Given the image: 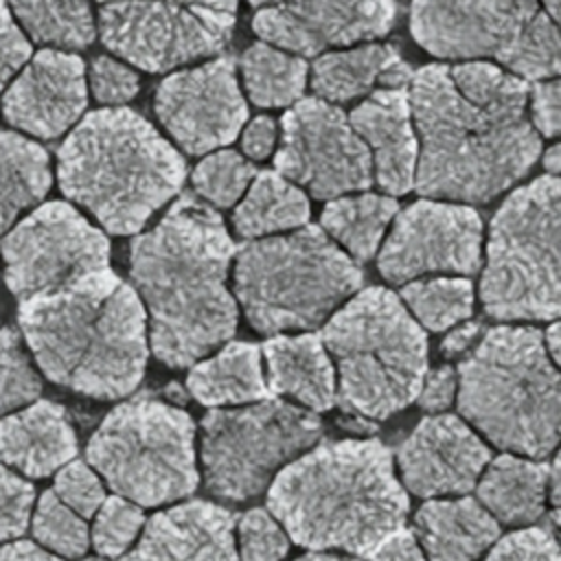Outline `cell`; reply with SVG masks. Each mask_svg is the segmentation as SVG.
<instances>
[{
	"label": "cell",
	"mask_w": 561,
	"mask_h": 561,
	"mask_svg": "<svg viewBox=\"0 0 561 561\" xmlns=\"http://www.w3.org/2000/svg\"><path fill=\"white\" fill-rule=\"evenodd\" d=\"M81 561H107V557H101V554L99 557H83Z\"/></svg>",
	"instance_id": "6f0895ef"
},
{
	"label": "cell",
	"mask_w": 561,
	"mask_h": 561,
	"mask_svg": "<svg viewBox=\"0 0 561 561\" xmlns=\"http://www.w3.org/2000/svg\"><path fill=\"white\" fill-rule=\"evenodd\" d=\"M456 392H458V370H454L451 366H438L425 375L416 401L425 412L440 414L454 403Z\"/></svg>",
	"instance_id": "bcb514c9"
},
{
	"label": "cell",
	"mask_w": 561,
	"mask_h": 561,
	"mask_svg": "<svg viewBox=\"0 0 561 561\" xmlns=\"http://www.w3.org/2000/svg\"><path fill=\"white\" fill-rule=\"evenodd\" d=\"M267 508L294 543L368 559L405 526L410 500L390 447L346 438L322 440L285 465L267 489Z\"/></svg>",
	"instance_id": "277c9868"
},
{
	"label": "cell",
	"mask_w": 561,
	"mask_h": 561,
	"mask_svg": "<svg viewBox=\"0 0 561 561\" xmlns=\"http://www.w3.org/2000/svg\"><path fill=\"white\" fill-rule=\"evenodd\" d=\"M458 412L500 449L550 456L561 443V368L541 331L489 329L458 364Z\"/></svg>",
	"instance_id": "8992f818"
},
{
	"label": "cell",
	"mask_w": 561,
	"mask_h": 561,
	"mask_svg": "<svg viewBox=\"0 0 561 561\" xmlns=\"http://www.w3.org/2000/svg\"><path fill=\"white\" fill-rule=\"evenodd\" d=\"M274 167L316 199H335L373 186V156L348 114L318 96L294 103L280 121Z\"/></svg>",
	"instance_id": "9a60e30c"
},
{
	"label": "cell",
	"mask_w": 561,
	"mask_h": 561,
	"mask_svg": "<svg viewBox=\"0 0 561 561\" xmlns=\"http://www.w3.org/2000/svg\"><path fill=\"white\" fill-rule=\"evenodd\" d=\"M307 195L278 171H261L234 208V232L248 241L296 230L309 221Z\"/></svg>",
	"instance_id": "83f0119b"
},
{
	"label": "cell",
	"mask_w": 561,
	"mask_h": 561,
	"mask_svg": "<svg viewBox=\"0 0 561 561\" xmlns=\"http://www.w3.org/2000/svg\"><path fill=\"white\" fill-rule=\"evenodd\" d=\"M61 193L112 234H136L186 180L180 151L138 112L85 114L57 149Z\"/></svg>",
	"instance_id": "5b68a950"
},
{
	"label": "cell",
	"mask_w": 561,
	"mask_h": 561,
	"mask_svg": "<svg viewBox=\"0 0 561 561\" xmlns=\"http://www.w3.org/2000/svg\"><path fill=\"white\" fill-rule=\"evenodd\" d=\"M530 123L546 138L561 136V77L537 81L530 88Z\"/></svg>",
	"instance_id": "f6af8a7d"
},
{
	"label": "cell",
	"mask_w": 561,
	"mask_h": 561,
	"mask_svg": "<svg viewBox=\"0 0 561 561\" xmlns=\"http://www.w3.org/2000/svg\"><path fill=\"white\" fill-rule=\"evenodd\" d=\"M480 504L504 524H533L543 515L550 465L513 454L493 458L478 480Z\"/></svg>",
	"instance_id": "484cf974"
},
{
	"label": "cell",
	"mask_w": 561,
	"mask_h": 561,
	"mask_svg": "<svg viewBox=\"0 0 561 561\" xmlns=\"http://www.w3.org/2000/svg\"><path fill=\"white\" fill-rule=\"evenodd\" d=\"M397 462L408 491L419 497L465 495L491 462L489 447L456 414H432L403 438Z\"/></svg>",
	"instance_id": "d6986e66"
},
{
	"label": "cell",
	"mask_w": 561,
	"mask_h": 561,
	"mask_svg": "<svg viewBox=\"0 0 561 561\" xmlns=\"http://www.w3.org/2000/svg\"><path fill=\"white\" fill-rule=\"evenodd\" d=\"M256 178V169L250 160L232 149H219L208 153L191 175L195 193L217 208H228L243 197Z\"/></svg>",
	"instance_id": "e575fe53"
},
{
	"label": "cell",
	"mask_w": 561,
	"mask_h": 561,
	"mask_svg": "<svg viewBox=\"0 0 561 561\" xmlns=\"http://www.w3.org/2000/svg\"><path fill=\"white\" fill-rule=\"evenodd\" d=\"M337 368L335 403L357 419H388L408 408L427 375V335L383 287L359 289L322 329Z\"/></svg>",
	"instance_id": "52a82bcc"
},
{
	"label": "cell",
	"mask_w": 561,
	"mask_h": 561,
	"mask_svg": "<svg viewBox=\"0 0 561 561\" xmlns=\"http://www.w3.org/2000/svg\"><path fill=\"white\" fill-rule=\"evenodd\" d=\"M156 116L191 156L230 145L248 121L234 61L215 57L167 75L156 90Z\"/></svg>",
	"instance_id": "e0dca14e"
},
{
	"label": "cell",
	"mask_w": 561,
	"mask_h": 561,
	"mask_svg": "<svg viewBox=\"0 0 561 561\" xmlns=\"http://www.w3.org/2000/svg\"><path fill=\"white\" fill-rule=\"evenodd\" d=\"M307 61L300 55L252 44L241 55V77L250 101L259 107H287L300 101L307 85Z\"/></svg>",
	"instance_id": "d6a6232c"
},
{
	"label": "cell",
	"mask_w": 561,
	"mask_h": 561,
	"mask_svg": "<svg viewBox=\"0 0 561 561\" xmlns=\"http://www.w3.org/2000/svg\"><path fill=\"white\" fill-rule=\"evenodd\" d=\"M53 491L81 517H92L103 506L105 489L96 471L83 460H70L55 476Z\"/></svg>",
	"instance_id": "ab89813d"
},
{
	"label": "cell",
	"mask_w": 561,
	"mask_h": 561,
	"mask_svg": "<svg viewBox=\"0 0 561 561\" xmlns=\"http://www.w3.org/2000/svg\"><path fill=\"white\" fill-rule=\"evenodd\" d=\"M195 401L210 408L245 405L267 399L261 348L252 342H228L219 353L197 362L186 377Z\"/></svg>",
	"instance_id": "4316f807"
},
{
	"label": "cell",
	"mask_w": 561,
	"mask_h": 561,
	"mask_svg": "<svg viewBox=\"0 0 561 561\" xmlns=\"http://www.w3.org/2000/svg\"><path fill=\"white\" fill-rule=\"evenodd\" d=\"M482 265V219L469 204L419 199L397 213L377 267L392 285L425 274H476Z\"/></svg>",
	"instance_id": "2e32d148"
},
{
	"label": "cell",
	"mask_w": 561,
	"mask_h": 561,
	"mask_svg": "<svg viewBox=\"0 0 561 561\" xmlns=\"http://www.w3.org/2000/svg\"><path fill=\"white\" fill-rule=\"evenodd\" d=\"M267 388L285 394L313 412L331 410L337 397L335 368L318 333L272 335L263 344Z\"/></svg>",
	"instance_id": "d4e9b609"
},
{
	"label": "cell",
	"mask_w": 561,
	"mask_h": 561,
	"mask_svg": "<svg viewBox=\"0 0 561 561\" xmlns=\"http://www.w3.org/2000/svg\"><path fill=\"white\" fill-rule=\"evenodd\" d=\"M368 561H427V557L419 546L416 535L403 526L383 543H379Z\"/></svg>",
	"instance_id": "7dc6e473"
},
{
	"label": "cell",
	"mask_w": 561,
	"mask_h": 561,
	"mask_svg": "<svg viewBox=\"0 0 561 561\" xmlns=\"http://www.w3.org/2000/svg\"><path fill=\"white\" fill-rule=\"evenodd\" d=\"M289 550V537L265 508H250L239 517L241 561H280Z\"/></svg>",
	"instance_id": "f35d334b"
},
{
	"label": "cell",
	"mask_w": 561,
	"mask_h": 561,
	"mask_svg": "<svg viewBox=\"0 0 561 561\" xmlns=\"http://www.w3.org/2000/svg\"><path fill=\"white\" fill-rule=\"evenodd\" d=\"M237 254L221 215L184 193L129 245V276L149 313V344L169 368L195 366L239 322L226 285Z\"/></svg>",
	"instance_id": "6da1fadb"
},
{
	"label": "cell",
	"mask_w": 561,
	"mask_h": 561,
	"mask_svg": "<svg viewBox=\"0 0 561 561\" xmlns=\"http://www.w3.org/2000/svg\"><path fill=\"white\" fill-rule=\"evenodd\" d=\"M484 561H561V543L548 528H522L502 537Z\"/></svg>",
	"instance_id": "b9f144b4"
},
{
	"label": "cell",
	"mask_w": 561,
	"mask_h": 561,
	"mask_svg": "<svg viewBox=\"0 0 561 561\" xmlns=\"http://www.w3.org/2000/svg\"><path fill=\"white\" fill-rule=\"evenodd\" d=\"M546 348H548V355L550 359L561 368V320L559 322H552L548 329H546Z\"/></svg>",
	"instance_id": "f5cc1de1"
},
{
	"label": "cell",
	"mask_w": 561,
	"mask_h": 561,
	"mask_svg": "<svg viewBox=\"0 0 561 561\" xmlns=\"http://www.w3.org/2000/svg\"><path fill=\"white\" fill-rule=\"evenodd\" d=\"M401 300L419 324L447 331L473 313V283L460 276H436L405 283Z\"/></svg>",
	"instance_id": "836d02e7"
},
{
	"label": "cell",
	"mask_w": 561,
	"mask_h": 561,
	"mask_svg": "<svg viewBox=\"0 0 561 561\" xmlns=\"http://www.w3.org/2000/svg\"><path fill=\"white\" fill-rule=\"evenodd\" d=\"M526 81L491 96L456 88L449 66L414 72L410 105L419 162L414 188L423 197L486 204L519 182L541 153L526 114Z\"/></svg>",
	"instance_id": "7a4b0ae2"
},
{
	"label": "cell",
	"mask_w": 561,
	"mask_h": 561,
	"mask_svg": "<svg viewBox=\"0 0 561 561\" xmlns=\"http://www.w3.org/2000/svg\"><path fill=\"white\" fill-rule=\"evenodd\" d=\"M320 436L318 414L283 399L215 408L202 419L204 484L219 500L256 497Z\"/></svg>",
	"instance_id": "7c38bea8"
},
{
	"label": "cell",
	"mask_w": 561,
	"mask_h": 561,
	"mask_svg": "<svg viewBox=\"0 0 561 561\" xmlns=\"http://www.w3.org/2000/svg\"><path fill=\"white\" fill-rule=\"evenodd\" d=\"M77 456V434L64 405L39 399L0 419V462L31 478L57 473Z\"/></svg>",
	"instance_id": "603a6c76"
},
{
	"label": "cell",
	"mask_w": 561,
	"mask_h": 561,
	"mask_svg": "<svg viewBox=\"0 0 561 561\" xmlns=\"http://www.w3.org/2000/svg\"><path fill=\"white\" fill-rule=\"evenodd\" d=\"M9 7L37 44L81 50L96 37L92 0H9Z\"/></svg>",
	"instance_id": "1f68e13d"
},
{
	"label": "cell",
	"mask_w": 561,
	"mask_h": 561,
	"mask_svg": "<svg viewBox=\"0 0 561 561\" xmlns=\"http://www.w3.org/2000/svg\"><path fill=\"white\" fill-rule=\"evenodd\" d=\"M410 33L438 59H493L526 81L561 77V28L539 0H412Z\"/></svg>",
	"instance_id": "8fae6325"
},
{
	"label": "cell",
	"mask_w": 561,
	"mask_h": 561,
	"mask_svg": "<svg viewBox=\"0 0 561 561\" xmlns=\"http://www.w3.org/2000/svg\"><path fill=\"white\" fill-rule=\"evenodd\" d=\"M239 0H96L107 50L147 72L219 55L232 37Z\"/></svg>",
	"instance_id": "4fadbf2b"
},
{
	"label": "cell",
	"mask_w": 561,
	"mask_h": 561,
	"mask_svg": "<svg viewBox=\"0 0 561 561\" xmlns=\"http://www.w3.org/2000/svg\"><path fill=\"white\" fill-rule=\"evenodd\" d=\"M85 460L114 495L138 506L182 500L199 484L191 414L151 397L112 408L90 436Z\"/></svg>",
	"instance_id": "30bf717a"
},
{
	"label": "cell",
	"mask_w": 561,
	"mask_h": 561,
	"mask_svg": "<svg viewBox=\"0 0 561 561\" xmlns=\"http://www.w3.org/2000/svg\"><path fill=\"white\" fill-rule=\"evenodd\" d=\"M48 151L18 131H0V234L50 191Z\"/></svg>",
	"instance_id": "f1b7e54d"
},
{
	"label": "cell",
	"mask_w": 561,
	"mask_h": 561,
	"mask_svg": "<svg viewBox=\"0 0 561 561\" xmlns=\"http://www.w3.org/2000/svg\"><path fill=\"white\" fill-rule=\"evenodd\" d=\"M42 394V377L13 327L0 329V414L22 410Z\"/></svg>",
	"instance_id": "8d00e7d4"
},
{
	"label": "cell",
	"mask_w": 561,
	"mask_h": 561,
	"mask_svg": "<svg viewBox=\"0 0 561 561\" xmlns=\"http://www.w3.org/2000/svg\"><path fill=\"white\" fill-rule=\"evenodd\" d=\"M145 524L142 506L127 497L112 495L94 515L92 546L101 557H123Z\"/></svg>",
	"instance_id": "74e56055"
},
{
	"label": "cell",
	"mask_w": 561,
	"mask_h": 561,
	"mask_svg": "<svg viewBox=\"0 0 561 561\" xmlns=\"http://www.w3.org/2000/svg\"><path fill=\"white\" fill-rule=\"evenodd\" d=\"M543 167L550 175H561V142L552 145L546 153H543Z\"/></svg>",
	"instance_id": "db71d44e"
},
{
	"label": "cell",
	"mask_w": 561,
	"mask_h": 561,
	"mask_svg": "<svg viewBox=\"0 0 561 561\" xmlns=\"http://www.w3.org/2000/svg\"><path fill=\"white\" fill-rule=\"evenodd\" d=\"M0 561H64V559L33 541H15L0 548Z\"/></svg>",
	"instance_id": "f907efd6"
},
{
	"label": "cell",
	"mask_w": 561,
	"mask_h": 561,
	"mask_svg": "<svg viewBox=\"0 0 561 561\" xmlns=\"http://www.w3.org/2000/svg\"><path fill=\"white\" fill-rule=\"evenodd\" d=\"M18 324L42 373L72 392L112 401L145 375L147 311L110 267L20 300Z\"/></svg>",
	"instance_id": "3957f363"
},
{
	"label": "cell",
	"mask_w": 561,
	"mask_h": 561,
	"mask_svg": "<svg viewBox=\"0 0 561 561\" xmlns=\"http://www.w3.org/2000/svg\"><path fill=\"white\" fill-rule=\"evenodd\" d=\"M88 105L85 64L79 55L44 48L31 57L2 96L9 125L42 140L66 134Z\"/></svg>",
	"instance_id": "ffe728a7"
},
{
	"label": "cell",
	"mask_w": 561,
	"mask_h": 561,
	"mask_svg": "<svg viewBox=\"0 0 561 561\" xmlns=\"http://www.w3.org/2000/svg\"><path fill=\"white\" fill-rule=\"evenodd\" d=\"M4 283L20 300L110 267V241L72 204L46 202L0 243Z\"/></svg>",
	"instance_id": "5bb4252c"
},
{
	"label": "cell",
	"mask_w": 561,
	"mask_h": 561,
	"mask_svg": "<svg viewBox=\"0 0 561 561\" xmlns=\"http://www.w3.org/2000/svg\"><path fill=\"white\" fill-rule=\"evenodd\" d=\"M546 15L561 28V0H539Z\"/></svg>",
	"instance_id": "11a10c76"
},
{
	"label": "cell",
	"mask_w": 561,
	"mask_h": 561,
	"mask_svg": "<svg viewBox=\"0 0 561 561\" xmlns=\"http://www.w3.org/2000/svg\"><path fill=\"white\" fill-rule=\"evenodd\" d=\"M294 561H357V559H351V557H340V554H329V552H309V554H302Z\"/></svg>",
	"instance_id": "9f6ffc18"
},
{
	"label": "cell",
	"mask_w": 561,
	"mask_h": 561,
	"mask_svg": "<svg viewBox=\"0 0 561 561\" xmlns=\"http://www.w3.org/2000/svg\"><path fill=\"white\" fill-rule=\"evenodd\" d=\"M478 333H480V324H478V322H460V324H456V327L447 333V337L443 340V344H440L443 355H445V357H456V355L469 351V348L473 346Z\"/></svg>",
	"instance_id": "681fc988"
},
{
	"label": "cell",
	"mask_w": 561,
	"mask_h": 561,
	"mask_svg": "<svg viewBox=\"0 0 561 561\" xmlns=\"http://www.w3.org/2000/svg\"><path fill=\"white\" fill-rule=\"evenodd\" d=\"M88 81L96 101L112 107H121L123 103L131 101L140 90L138 75L123 61L107 55H99L92 61Z\"/></svg>",
	"instance_id": "7bdbcfd3"
},
{
	"label": "cell",
	"mask_w": 561,
	"mask_h": 561,
	"mask_svg": "<svg viewBox=\"0 0 561 561\" xmlns=\"http://www.w3.org/2000/svg\"><path fill=\"white\" fill-rule=\"evenodd\" d=\"M252 28L267 44L300 57L373 42L390 33L394 0H248Z\"/></svg>",
	"instance_id": "ac0fdd59"
},
{
	"label": "cell",
	"mask_w": 561,
	"mask_h": 561,
	"mask_svg": "<svg viewBox=\"0 0 561 561\" xmlns=\"http://www.w3.org/2000/svg\"><path fill=\"white\" fill-rule=\"evenodd\" d=\"M550 502H552V522L561 528V449L550 465Z\"/></svg>",
	"instance_id": "816d5d0a"
},
{
	"label": "cell",
	"mask_w": 561,
	"mask_h": 561,
	"mask_svg": "<svg viewBox=\"0 0 561 561\" xmlns=\"http://www.w3.org/2000/svg\"><path fill=\"white\" fill-rule=\"evenodd\" d=\"M480 300L493 320L561 318V175L515 188L495 210Z\"/></svg>",
	"instance_id": "9c48e42d"
},
{
	"label": "cell",
	"mask_w": 561,
	"mask_h": 561,
	"mask_svg": "<svg viewBox=\"0 0 561 561\" xmlns=\"http://www.w3.org/2000/svg\"><path fill=\"white\" fill-rule=\"evenodd\" d=\"M234 522L228 508L206 500L178 504L151 515L121 561H239Z\"/></svg>",
	"instance_id": "44dd1931"
},
{
	"label": "cell",
	"mask_w": 561,
	"mask_h": 561,
	"mask_svg": "<svg viewBox=\"0 0 561 561\" xmlns=\"http://www.w3.org/2000/svg\"><path fill=\"white\" fill-rule=\"evenodd\" d=\"M414 535L427 561H476L500 539V522L478 497H436L416 511Z\"/></svg>",
	"instance_id": "cb8c5ba5"
},
{
	"label": "cell",
	"mask_w": 561,
	"mask_h": 561,
	"mask_svg": "<svg viewBox=\"0 0 561 561\" xmlns=\"http://www.w3.org/2000/svg\"><path fill=\"white\" fill-rule=\"evenodd\" d=\"M397 213L399 204L392 195H342L324 206L320 228L342 245L351 259L364 263L377 254L383 232Z\"/></svg>",
	"instance_id": "4dcf8cb0"
},
{
	"label": "cell",
	"mask_w": 561,
	"mask_h": 561,
	"mask_svg": "<svg viewBox=\"0 0 561 561\" xmlns=\"http://www.w3.org/2000/svg\"><path fill=\"white\" fill-rule=\"evenodd\" d=\"M276 145V123L272 116H256L241 136V149L250 160H265Z\"/></svg>",
	"instance_id": "c3c4849f"
},
{
	"label": "cell",
	"mask_w": 561,
	"mask_h": 561,
	"mask_svg": "<svg viewBox=\"0 0 561 561\" xmlns=\"http://www.w3.org/2000/svg\"><path fill=\"white\" fill-rule=\"evenodd\" d=\"M33 502V484L0 462V541H11L26 530Z\"/></svg>",
	"instance_id": "60d3db41"
},
{
	"label": "cell",
	"mask_w": 561,
	"mask_h": 561,
	"mask_svg": "<svg viewBox=\"0 0 561 561\" xmlns=\"http://www.w3.org/2000/svg\"><path fill=\"white\" fill-rule=\"evenodd\" d=\"M31 528L42 548L66 559L83 557L90 546V535L83 517L66 506L53 489L39 495Z\"/></svg>",
	"instance_id": "d590c367"
},
{
	"label": "cell",
	"mask_w": 561,
	"mask_h": 561,
	"mask_svg": "<svg viewBox=\"0 0 561 561\" xmlns=\"http://www.w3.org/2000/svg\"><path fill=\"white\" fill-rule=\"evenodd\" d=\"M362 283L357 261L311 224L248 241L234 254V296L263 335L320 327Z\"/></svg>",
	"instance_id": "ba28073f"
},
{
	"label": "cell",
	"mask_w": 561,
	"mask_h": 561,
	"mask_svg": "<svg viewBox=\"0 0 561 561\" xmlns=\"http://www.w3.org/2000/svg\"><path fill=\"white\" fill-rule=\"evenodd\" d=\"M31 61V42L15 22L7 0H0V92Z\"/></svg>",
	"instance_id": "ee69618b"
},
{
	"label": "cell",
	"mask_w": 561,
	"mask_h": 561,
	"mask_svg": "<svg viewBox=\"0 0 561 561\" xmlns=\"http://www.w3.org/2000/svg\"><path fill=\"white\" fill-rule=\"evenodd\" d=\"M357 136L373 156L375 182L397 197L414 188L419 162V136L412 118L410 90H373L348 114Z\"/></svg>",
	"instance_id": "7402d4cb"
},
{
	"label": "cell",
	"mask_w": 561,
	"mask_h": 561,
	"mask_svg": "<svg viewBox=\"0 0 561 561\" xmlns=\"http://www.w3.org/2000/svg\"><path fill=\"white\" fill-rule=\"evenodd\" d=\"M397 48L388 44H362L318 55L311 66V88L318 99L346 103L370 94L383 72L399 61Z\"/></svg>",
	"instance_id": "f546056e"
}]
</instances>
